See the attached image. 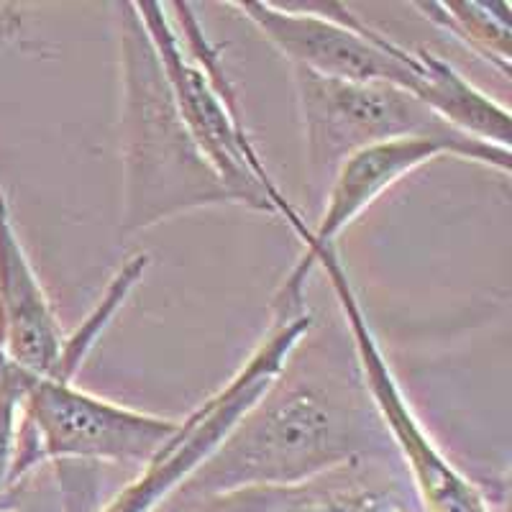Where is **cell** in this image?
Masks as SVG:
<instances>
[{
	"mask_svg": "<svg viewBox=\"0 0 512 512\" xmlns=\"http://www.w3.org/2000/svg\"><path fill=\"white\" fill-rule=\"evenodd\" d=\"M290 489L280 487H244L216 492L200 497H169L162 512H274L290 495Z\"/></svg>",
	"mask_w": 512,
	"mask_h": 512,
	"instance_id": "14",
	"label": "cell"
},
{
	"mask_svg": "<svg viewBox=\"0 0 512 512\" xmlns=\"http://www.w3.org/2000/svg\"><path fill=\"white\" fill-rule=\"evenodd\" d=\"M315 267L326 269V277L333 287L338 308H341L344 323L349 328L364 390H367L369 400H372L392 446L397 448V454L402 456V461L408 466L410 479H413L415 489H418L425 510L492 512L487 502H484V497L479 495V489L441 454V448L425 433L418 415L413 413V408H410L405 395H402L400 384H397L390 364H387L382 349H379L372 326H369L364 308H361L354 285L349 280V272H346L341 259H338L336 249L323 251Z\"/></svg>",
	"mask_w": 512,
	"mask_h": 512,
	"instance_id": "8",
	"label": "cell"
},
{
	"mask_svg": "<svg viewBox=\"0 0 512 512\" xmlns=\"http://www.w3.org/2000/svg\"><path fill=\"white\" fill-rule=\"evenodd\" d=\"M146 267H149V254H134V259H128L113 274V280L108 282V287H105L103 297H100V303L93 308V313L85 318V323L72 336H64L62 351H59V359L49 377L62 379V382H75L77 372L85 364L88 354L98 344V338L103 336L105 328L111 326L118 310L126 305L128 295L136 290V285L144 277Z\"/></svg>",
	"mask_w": 512,
	"mask_h": 512,
	"instance_id": "12",
	"label": "cell"
},
{
	"mask_svg": "<svg viewBox=\"0 0 512 512\" xmlns=\"http://www.w3.org/2000/svg\"><path fill=\"white\" fill-rule=\"evenodd\" d=\"M310 328H313L310 313L269 326L267 336L244 361V367L195 413L180 420V428L146 461L144 472L111 505L103 507V512H154L164 505L182 487V482L221 446L241 415L259 400V395L285 367L297 344L308 336Z\"/></svg>",
	"mask_w": 512,
	"mask_h": 512,
	"instance_id": "7",
	"label": "cell"
},
{
	"mask_svg": "<svg viewBox=\"0 0 512 512\" xmlns=\"http://www.w3.org/2000/svg\"><path fill=\"white\" fill-rule=\"evenodd\" d=\"M3 364H6V359H3V354H0V369H3Z\"/></svg>",
	"mask_w": 512,
	"mask_h": 512,
	"instance_id": "15",
	"label": "cell"
},
{
	"mask_svg": "<svg viewBox=\"0 0 512 512\" xmlns=\"http://www.w3.org/2000/svg\"><path fill=\"white\" fill-rule=\"evenodd\" d=\"M121 62V233L239 205L187 134L136 3H113Z\"/></svg>",
	"mask_w": 512,
	"mask_h": 512,
	"instance_id": "2",
	"label": "cell"
},
{
	"mask_svg": "<svg viewBox=\"0 0 512 512\" xmlns=\"http://www.w3.org/2000/svg\"><path fill=\"white\" fill-rule=\"evenodd\" d=\"M34 379L36 377L13 367L8 361L0 369V495L11 484L21 408H24V397Z\"/></svg>",
	"mask_w": 512,
	"mask_h": 512,
	"instance_id": "13",
	"label": "cell"
},
{
	"mask_svg": "<svg viewBox=\"0 0 512 512\" xmlns=\"http://www.w3.org/2000/svg\"><path fill=\"white\" fill-rule=\"evenodd\" d=\"M64 333L13 226L0 190V354L31 377H49Z\"/></svg>",
	"mask_w": 512,
	"mask_h": 512,
	"instance_id": "9",
	"label": "cell"
},
{
	"mask_svg": "<svg viewBox=\"0 0 512 512\" xmlns=\"http://www.w3.org/2000/svg\"><path fill=\"white\" fill-rule=\"evenodd\" d=\"M231 6L249 18L290 67L331 80L392 85L423 103L431 52L400 47L341 3L239 0Z\"/></svg>",
	"mask_w": 512,
	"mask_h": 512,
	"instance_id": "5",
	"label": "cell"
},
{
	"mask_svg": "<svg viewBox=\"0 0 512 512\" xmlns=\"http://www.w3.org/2000/svg\"><path fill=\"white\" fill-rule=\"evenodd\" d=\"M390 436L356 372L305 359L300 344L221 446L172 497L244 487H300L351 461L382 454Z\"/></svg>",
	"mask_w": 512,
	"mask_h": 512,
	"instance_id": "1",
	"label": "cell"
},
{
	"mask_svg": "<svg viewBox=\"0 0 512 512\" xmlns=\"http://www.w3.org/2000/svg\"><path fill=\"white\" fill-rule=\"evenodd\" d=\"M303 123L305 169L315 200H323L333 172L361 149L400 139H431L464 162L510 175V149L461 134L425 103L392 85L346 82L292 67Z\"/></svg>",
	"mask_w": 512,
	"mask_h": 512,
	"instance_id": "4",
	"label": "cell"
},
{
	"mask_svg": "<svg viewBox=\"0 0 512 512\" xmlns=\"http://www.w3.org/2000/svg\"><path fill=\"white\" fill-rule=\"evenodd\" d=\"M177 428L180 420L90 395L75 382L34 379L21 408L11 484L41 461L146 464Z\"/></svg>",
	"mask_w": 512,
	"mask_h": 512,
	"instance_id": "6",
	"label": "cell"
},
{
	"mask_svg": "<svg viewBox=\"0 0 512 512\" xmlns=\"http://www.w3.org/2000/svg\"><path fill=\"white\" fill-rule=\"evenodd\" d=\"M169 8L175 11L177 24L169 21L164 3H136L187 134L241 208L285 218L297 239H303L310 226L282 195L251 141L221 57L203 36L190 6L169 3Z\"/></svg>",
	"mask_w": 512,
	"mask_h": 512,
	"instance_id": "3",
	"label": "cell"
},
{
	"mask_svg": "<svg viewBox=\"0 0 512 512\" xmlns=\"http://www.w3.org/2000/svg\"><path fill=\"white\" fill-rule=\"evenodd\" d=\"M431 24L454 34L466 47L495 64L502 75H510V16L507 3H477V0H433L415 3Z\"/></svg>",
	"mask_w": 512,
	"mask_h": 512,
	"instance_id": "10",
	"label": "cell"
},
{
	"mask_svg": "<svg viewBox=\"0 0 512 512\" xmlns=\"http://www.w3.org/2000/svg\"><path fill=\"white\" fill-rule=\"evenodd\" d=\"M364 461H351L336 472L292 487L274 512H405L387 489L364 484L359 474Z\"/></svg>",
	"mask_w": 512,
	"mask_h": 512,
	"instance_id": "11",
	"label": "cell"
}]
</instances>
